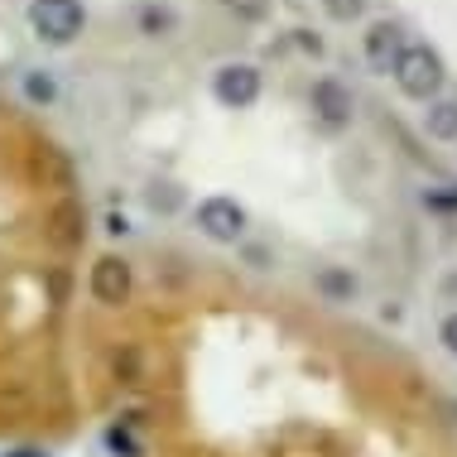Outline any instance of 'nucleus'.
<instances>
[{
  "mask_svg": "<svg viewBox=\"0 0 457 457\" xmlns=\"http://www.w3.org/2000/svg\"><path fill=\"white\" fill-rule=\"evenodd\" d=\"M24 96H29L34 106H54V102H58V82H54V72H44V68L24 72Z\"/></svg>",
  "mask_w": 457,
  "mask_h": 457,
  "instance_id": "nucleus-13",
  "label": "nucleus"
},
{
  "mask_svg": "<svg viewBox=\"0 0 457 457\" xmlns=\"http://www.w3.org/2000/svg\"><path fill=\"white\" fill-rule=\"evenodd\" d=\"M197 231L217 245H237L245 237V207L237 197H221V193L203 197V203H197Z\"/></svg>",
  "mask_w": 457,
  "mask_h": 457,
  "instance_id": "nucleus-3",
  "label": "nucleus"
},
{
  "mask_svg": "<svg viewBox=\"0 0 457 457\" xmlns=\"http://www.w3.org/2000/svg\"><path fill=\"white\" fill-rule=\"evenodd\" d=\"M92 299L106 303V308H120L130 303V289H135V275H130V261H120V255H102V261L92 265Z\"/></svg>",
  "mask_w": 457,
  "mask_h": 457,
  "instance_id": "nucleus-6",
  "label": "nucleus"
},
{
  "mask_svg": "<svg viewBox=\"0 0 457 457\" xmlns=\"http://www.w3.org/2000/svg\"><path fill=\"white\" fill-rule=\"evenodd\" d=\"M404 48V24L400 20H376L366 29V63L370 68H380V72H390L395 63V54Z\"/></svg>",
  "mask_w": 457,
  "mask_h": 457,
  "instance_id": "nucleus-8",
  "label": "nucleus"
},
{
  "mask_svg": "<svg viewBox=\"0 0 457 457\" xmlns=\"http://www.w3.org/2000/svg\"><path fill=\"white\" fill-rule=\"evenodd\" d=\"M106 231H111V237H126V231H130V221L120 217V212H111V217H106Z\"/></svg>",
  "mask_w": 457,
  "mask_h": 457,
  "instance_id": "nucleus-20",
  "label": "nucleus"
},
{
  "mask_svg": "<svg viewBox=\"0 0 457 457\" xmlns=\"http://www.w3.org/2000/svg\"><path fill=\"white\" fill-rule=\"evenodd\" d=\"M308 102H313V116L332 130L352 126V116H356V96H352L347 82H337V78H318L313 92H308Z\"/></svg>",
  "mask_w": 457,
  "mask_h": 457,
  "instance_id": "nucleus-5",
  "label": "nucleus"
},
{
  "mask_svg": "<svg viewBox=\"0 0 457 457\" xmlns=\"http://www.w3.org/2000/svg\"><path fill=\"white\" fill-rule=\"evenodd\" d=\"M294 39H299L303 54H313V58H323V39H318L313 29H294Z\"/></svg>",
  "mask_w": 457,
  "mask_h": 457,
  "instance_id": "nucleus-19",
  "label": "nucleus"
},
{
  "mask_svg": "<svg viewBox=\"0 0 457 457\" xmlns=\"http://www.w3.org/2000/svg\"><path fill=\"white\" fill-rule=\"evenodd\" d=\"M29 174L44 179V188L54 183V188H72V164L63 159V150H54V145H34L29 150Z\"/></svg>",
  "mask_w": 457,
  "mask_h": 457,
  "instance_id": "nucleus-9",
  "label": "nucleus"
},
{
  "mask_svg": "<svg viewBox=\"0 0 457 457\" xmlns=\"http://www.w3.org/2000/svg\"><path fill=\"white\" fill-rule=\"evenodd\" d=\"M366 5H370V0H323V10H328L332 20H342V24H352Z\"/></svg>",
  "mask_w": 457,
  "mask_h": 457,
  "instance_id": "nucleus-17",
  "label": "nucleus"
},
{
  "mask_svg": "<svg viewBox=\"0 0 457 457\" xmlns=\"http://www.w3.org/2000/svg\"><path fill=\"white\" fill-rule=\"evenodd\" d=\"M82 24H87L82 0H29V29L44 44H54V48L72 44L82 34Z\"/></svg>",
  "mask_w": 457,
  "mask_h": 457,
  "instance_id": "nucleus-2",
  "label": "nucleus"
},
{
  "mask_svg": "<svg viewBox=\"0 0 457 457\" xmlns=\"http://www.w3.org/2000/svg\"><path fill=\"white\" fill-rule=\"evenodd\" d=\"M221 5H227L241 24H261L270 15V0H221Z\"/></svg>",
  "mask_w": 457,
  "mask_h": 457,
  "instance_id": "nucleus-16",
  "label": "nucleus"
},
{
  "mask_svg": "<svg viewBox=\"0 0 457 457\" xmlns=\"http://www.w3.org/2000/svg\"><path fill=\"white\" fill-rule=\"evenodd\" d=\"M424 126L434 140H457V102H434L424 111Z\"/></svg>",
  "mask_w": 457,
  "mask_h": 457,
  "instance_id": "nucleus-11",
  "label": "nucleus"
},
{
  "mask_svg": "<svg viewBox=\"0 0 457 457\" xmlns=\"http://www.w3.org/2000/svg\"><path fill=\"white\" fill-rule=\"evenodd\" d=\"M261 68H251V63H221L212 72V96L227 111H245V106H255L261 102Z\"/></svg>",
  "mask_w": 457,
  "mask_h": 457,
  "instance_id": "nucleus-4",
  "label": "nucleus"
},
{
  "mask_svg": "<svg viewBox=\"0 0 457 457\" xmlns=\"http://www.w3.org/2000/svg\"><path fill=\"white\" fill-rule=\"evenodd\" d=\"M174 24H179V15L169 5H140V34H150V39H164V34H174Z\"/></svg>",
  "mask_w": 457,
  "mask_h": 457,
  "instance_id": "nucleus-12",
  "label": "nucleus"
},
{
  "mask_svg": "<svg viewBox=\"0 0 457 457\" xmlns=\"http://www.w3.org/2000/svg\"><path fill=\"white\" fill-rule=\"evenodd\" d=\"M424 207H428V212H443V217H457V183L428 188V193H424Z\"/></svg>",
  "mask_w": 457,
  "mask_h": 457,
  "instance_id": "nucleus-15",
  "label": "nucleus"
},
{
  "mask_svg": "<svg viewBox=\"0 0 457 457\" xmlns=\"http://www.w3.org/2000/svg\"><path fill=\"white\" fill-rule=\"evenodd\" d=\"M313 289L323 294L328 303H352L356 294H361V279H356L352 270H342V265H323L313 275Z\"/></svg>",
  "mask_w": 457,
  "mask_h": 457,
  "instance_id": "nucleus-10",
  "label": "nucleus"
},
{
  "mask_svg": "<svg viewBox=\"0 0 457 457\" xmlns=\"http://www.w3.org/2000/svg\"><path fill=\"white\" fill-rule=\"evenodd\" d=\"M106 448L116 457H145V443L130 434V424H111L106 428Z\"/></svg>",
  "mask_w": 457,
  "mask_h": 457,
  "instance_id": "nucleus-14",
  "label": "nucleus"
},
{
  "mask_svg": "<svg viewBox=\"0 0 457 457\" xmlns=\"http://www.w3.org/2000/svg\"><path fill=\"white\" fill-rule=\"evenodd\" d=\"M82 237H87V212H82V203L72 193H63L48 207V241H54L58 251H78Z\"/></svg>",
  "mask_w": 457,
  "mask_h": 457,
  "instance_id": "nucleus-7",
  "label": "nucleus"
},
{
  "mask_svg": "<svg viewBox=\"0 0 457 457\" xmlns=\"http://www.w3.org/2000/svg\"><path fill=\"white\" fill-rule=\"evenodd\" d=\"M390 78L404 96L428 102V96H438V87H443V58L428 44H404L390 63Z\"/></svg>",
  "mask_w": 457,
  "mask_h": 457,
  "instance_id": "nucleus-1",
  "label": "nucleus"
},
{
  "mask_svg": "<svg viewBox=\"0 0 457 457\" xmlns=\"http://www.w3.org/2000/svg\"><path fill=\"white\" fill-rule=\"evenodd\" d=\"M5 457H44L39 448H15V453H5Z\"/></svg>",
  "mask_w": 457,
  "mask_h": 457,
  "instance_id": "nucleus-21",
  "label": "nucleus"
},
{
  "mask_svg": "<svg viewBox=\"0 0 457 457\" xmlns=\"http://www.w3.org/2000/svg\"><path fill=\"white\" fill-rule=\"evenodd\" d=\"M438 342H443V347H448V352L457 356V313H448V318H443V328H438Z\"/></svg>",
  "mask_w": 457,
  "mask_h": 457,
  "instance_id": "nucleus-18",
  "label": "nucleus"
}]
</instances>
